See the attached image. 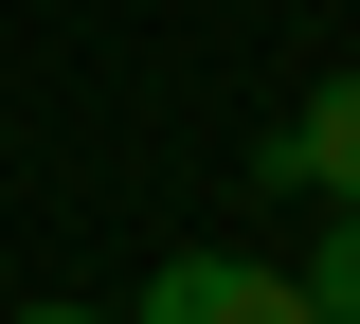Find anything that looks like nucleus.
I'll use <instances>...</instances> for the list:
<instances>
[{
	"mask_svg": "<svg viewBox=\"0 0 360 324\" xmlns=\"http://www.w3.org/2000/svg\"><path fill=\"white\" fill-rule=\"evenodd\" d=\"M18 324H108V306H18Z\"/></svg>",
	"mask_w": 360,
	"mask_h": 324,
	"instance_id": "nucleus-4",
	"label": "nucleus"
},
{
	"mask_svg": "<svg viewBox=\"0 0 360 324\" xmlns=\"http://www.w3.org/2000/svg\"><path fill=\"white\" fill-rule=\"evenodd\" d=\"M252 162H270L288 198H324V216H360V72H324V91L288 108V127H270Z\"/></svg>",
	"mask_w": 360,
	"mask_h": 324,
	"instance_id": "nucleus-1",
	"label": "nucleus"
},
{
	"mask_svg": "<svg viewBox=\"0 0 360 324\" xmlns=\"http://www.w3.org/2000/svg\"><path fill=\"white\" fill-rule=\"evenodd\" d=\"M144 324H307V288L252 271V252H162L144 271Z\"/></svg>",
	"mask_w": 360,
	"mask_h": 324,
	"instance_id": "nucleus-2",
	"label": "nucleus"
},
{
	"mask_svg": "<svg viewBox=\"0 0 360 324\" xmlns=\"http://www.w3.org/2000/svg\"><path fill=\"white\" fill-rule=\"evenodd\" d=\"M288 288H307V324H360V216H324V252H307Z\"/></svg>",
	"mask_w": 360,
	"mask_h": 324,
	"instance_id": "nucleus-3",
	"label": "nucleus"
}]
</instances>
